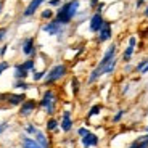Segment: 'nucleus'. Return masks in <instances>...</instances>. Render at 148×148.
Masks as SVG:
<instances>
[{"label":"nucleus","mask_w":148,"mask_h":148,"mask_svg":"<svg viewBox=\"0 0 148 148\" xmlns=\"http://www.w3.org/2000/svg\"><path fill=\"white\" fill-rule=\"evenodd\" d=\"M79 7H81V2L79 0H68L66 3H63L58 8V11H56V15L53 19H56L60 24L66 26V24H69L76 18V15H77V11H79Z\"/></svg>","instance_id":"f257e3e1"},{"label":"nucleus","mask_w":148,"mask_h":148,"mask_svg":"<svg viewBox=\"0 0 148 148\" xmlns=\"http://www.w3.org/2000/svg\"><path fill=\"white\" fill-rule=\"evenodd\" d=\"M114 58H116V45L113 44V45H110V47L106 48V52H105L103 58L100 60V63L97 64L95 69L90 73V76H89V79H87V82H89V84H93V82H97L98 79L101 77V76H105V71H106L108 64H110Z\"/></svg>","instance_id":"f03ea898"},{"label":"nucleus","mask_w":148,"mask_h":148,"mask_svg":"<svg viewBox=\"0 0 148 148\" xmlns=\"http://www.w3.org/2000/svg\"><path fill=\"white\" fill-rule=\"evenodd\" d=\"M66 74H68V66L63 63H58L47 71V74H45V77H44V84L52 85V84H55V82H58L60 79H63Z\"/></svg>","instance_id":"7ed1b4c3"},{"label":"nucleus","mask_w":148,"mask_h":148,"mask_svg":"<svg viewBox=\"0 0 148 148\" xmlns=\"http://www.w3.org/2000/svg\"><path fill=\"white\" fill-rule=\"evenodd\" d=\"M39 106L44 108L48 116H53L55 114V110H56V93L50 89L45 90L42 98H40V101H39Z\"/></svg>","instance_id":"20e7f679"},{"label":"nucleus","mask_w":148,"mask_h":148,"mask_svg":"<svg viewBox=\"0 0 148 148\" xmlns=\"http://www.w3.org/2000/svg\"><path fill=\"white\" fill-rule=\"evenodd\" d=\"M36 68V61L32 58L26 60V61H23V63H18L15 64V79L16 81H26V77L29 76L31 71H34Z\"/></svg>","instance_id":"39448f33"},{"label":"nucleus","mask_w":148,"mask_h":148,"mask_svg":"<svg viewBox=\"0 0 148 148\" xmlns=\"http://www.w3.org/2000/svg\"><path fill=\"white\" fill-rule=\"evenodd\" d=\"M103 23H105L103 15L98 13V11H95V13L90 16V19H89V29H90V32L98 34V31L101 29V26H103Z\"/></svg>","instance_id":"423d86ee"},{"label":"nucleus","mask_w":148,"mask_h":148,"mask_svg":"<svg viewBox=\"0 0 148 148\" xmlns=\"http://www.w3.org/2000/svg\"><path fill=\"white\" fill-rule=\"evenodd\" d=\"M36 108H37V101L31 100V98H26V100L19 105V116L27 118V116H31L36 111Z\"/></svg>","instance_id":"0eeeda50"},{"label":"nucleus","mask_w":148,"mask_h":148,"mask_svg":"<svg viewBox=\"0 0 148 148\" xmlns=\"http://www.w3.org/2000/svg\"><path fill=\"white\" fill-rule=\"evenodd\" d=\"M63 29H64V26L63 24H60L56 19H52L50 23H47V24L42 27V31L47 32L48 36H60V34L63 32Z\"/></svg>","instance_id":"6e6552de"},{"label":"nucleus","mask_w":148,"mask_h":148,"mask_svg":"<svg viewBox=\"0 0 148 148\" xmlns=\"http://www.w3.org/2000/svg\"><path fill=\"white\" fill-rule=\"evenodd\" d=\"M81 143H82L84 148H93V147H97V145L100 143V138H98L97 134H93V132L89 130L84 137H81Z\"/></svg>","instance_id":"1a4fd4ad"},{"label":"nucleus","mask_w":148,"mask_h":148,"mask_svg":"<svg viewBox=\"0 0 148 148\" xmlns=\"http://www.w3.org/2000/svg\"><path fill=\"white\" fill-rule=\"evenodd\" d=\"M135 45H137V39H135V36H132L129 39V45L126 47V50L122 53V61L124 63H129L130 60H132L134 53H135Z\"/></svg>","instance_id":"9d476101"},{"label":"nucleus","mask_w":148,"mask_h":148,"mask_svg":"<svg viewBox=\"0 0 148 148\" xmlns=\"http://www.w3.org/2000/svg\"><path fill=\"white\" fill-rule=\"evenodd\" d=\"M21 52L26 56H32L36 53V40L34 37H26L21 44Z\"/></svg>","instance_id":"9b49d317"},{"label":"nucleus","mask_w":148,"mask_h":148,"mask_svg":"<svg viewBox=\"0 0 148 148\" xmlns=\"http://www.w3.org/2000/svg\"><path fill=\"white\" fill-rule=\"evenodd\" d=\"M113 37V29H111V23L105 21L101 29L98 31V42H108Z\"/></svg>","instance_id":"f8f14e48"},{"label":"nucleus","mask_w":148,"mask_h":148,"mask_svg":"<svg viewBox=\"0 0 148 148\" xmlns=\"http://www.w3.org/2000/svg\"><path fill=\"white\" fill-rule=\"evenodd\" d=\"M3 98H7V103L10 106H19L26 100V95L24 93H7V95H3Z\"/></svg>","instance_id":"ddd939ff"},{"label":"nucleus","mask_w":148,"mask_h":148,"mask_svg":"<svg viewBox=\"0 0 148 148\" xmlns=\"http://www.w3.org/2000/svg\"><path fill=\"white\" fill-rule=\"evenodd\" d=\"M44 2H47V0H31V3L27 5L26 8H24V11H23V16H24V18H29V16H32L34 13H36L39 8H40V5L44 3Z\"/></svg>","instance_id":"4468645a"},{"label":"nucleus","mask_w":148,"mask_h":148,"mask_svg":"<svg viewBox=\"0 0 148 148\" xmlns=\"http://www.w3.org/2000/svg\"><path fill=\"white\" fill-rule=\"evenodd\" d=\"M60 129L63 132H69L73 129V118H71L69 111H63V118H61V122H60Z\"/></svg>","instance_id":"2eb2a0df"},{"label":"nucleus","mask_w":148,"mask_h":148,"mask_svg":"<svg viewBox=\"0 0 148 148\" xmlns=\"http://www.w3.org/2000/svg\"><path fill=\"white\" fill-rule=\"evenodd\" d=\"M21 148H44L36 138L29 137V135H24L21 138Z\"/></svg>","instance_id":"dca6fc26"},{"label":"nucleus","mask_w":148,"mask_h":148,"mask_svg":"<svg viewBox=\"0 0 148 148\" xmlns=\"http://www.w3.org/2000/svg\"><path fill=\"white\" fill-rule=\"evenodd\" d=\"M58 127H60V122L56 121L53 116H50V119L47 121V130H48V132H56Z\"/></svg>","instance_id":"f3484780"},{"label":"nucleus","mask_w":148,"mask_h":148,"mask_svg":"<svg viewBox=\"0 0 148 148\" xmlns=\"http://www.w3.org/2000/svg\"><path fill=\"white\" fill-rule=\"evenodd\" d=\"M135 69H137L140 74H147L148 73V58L142 60L140 63L137 64V68H135Z\"/></svg>","instance_id":"a211bd4d"},{"label":"nucleus","mask_w":148,"mask_h":148,"mask_svg":"<svg viewBox=\"0 0 148 148\" xmlns=\"http://www.w3.org/2000/svg\"><path fill=\"white\" fill-rule=\"evenodd\" d=\"M40 18H42V19H50V21H52V19L55 18V11L50 10V8H48V10H44V11L40 13Z\"/></svg>","instance_id":"6ab92c4d"},{"label":"nucleus","mask_w":148,"mask_h":148,"mask_svg":"<svg viewBox=\"0 0 148 148\" xmlns=\"http://www.w3.org/2000/svg\"><path fill=\"white\" fill-rule=\"evenodd\" d=\"M100 111H101V106H100V105H93V106L89 110V113H87V116H89V118H93V116L100 114Z\"/></svg>","instance_id":"aec40b11"},{"label":"nucleus","mask_w":148,"mask_h":148,"mask_svg":"<svg viewBox=\"0 0 148 148\" xmlns=\"http://www.w3.org/2000/svg\"><path fill=\"white\" fill-rule=\"evenodd\" d=\"M45 74H47V71H34V76H32L34 82L44 81V77H45Z\"/></svg>","instance_id":"412c9836"},{"label":"nucleus","mask_w":148,"mask_h":148,"mask_svg":"<svg viewBox=\"0 0 148 148\" xmlns=\"http://www.w3.org/2000/svg\"><path fill=\"white\" fill-rule=\"evenodd\" d=\"M24 132H26L27 135H32V137H34V134L37 132V127L29 122V124H26V126H24Z\"/></svg>","instance_id":"4be33fe9"},{"label":"nucleus","mask_w":148,"mask_h":148,"mask_svg":"<svg viewBox=\"0 0 148 148\" xmlns=\"http://www.w3.org/2000/svg\"><path fill=\"white\" fill-rule=\"evenodd\" d=\"M13 87H16V89H21V90H27V89H31V85L27 84L26 81H16Z\"/></svg>","instance_id":"5701e85b"},{"label":"nucleus","mask_w":148,"mask_h":148,"mask_svg":"<svg viewBox=\"0 0 148 148\" xmlns=\"http://www.w3.org/2000/svg\"><path fill=\"white\" fill-rule=\"evenodd\" d=\"M124 114H126V111H124V110L118 111V113H116V114L113 116V122H119L122 118H124Z\"/></svg>","instance_id":"b1692460"},{"label":"nucleus","mask_w":148,"mask_h":148,"mask_svg":"<svg viewBox=\"0 0 148 148\" xmlns=\"http://www.w3.org/2000/svg\"><path fill=\"white\" fill-rule=\"evenodd\" d=\"M73 93L74 95H77L79 93V81H77V77H73Z\"/></svg>","instance_id":"393cba45"},{"label":"nucleus","mask_w":148,"mask_h":148,"mask_svg":"<svg viewBox=\"0 0 148 148\" xmlns=\"http://www.w3.org/2000/svg\"><path fill=\"white\" fill-rule=\"evenodd\" d=\"M8 68H10V64H8L7 61H0V76H2V74H3Z\"/></svg>","instance_id":"a878e982"},{"label":"nucleus","mask_w":148,"mask_h":148,"mask_svg":"<svg viewBox=\"0 0 148 148\" xmlns=\"http://www.w3.org/2000/svg\"><path fill=\"white\" fill-rule=\"evenodd\" d=\"M48 5H50V7H56V8H60L61 7V0H48Z\"/></svg>","instance_id":"bb28decb"},{"label":"nucleus","mask_w":148,"mask_h":148,"mask_svg":"<svg viewBox=\"0 0 148 148\" xmlns=\"http://www.w3.org/2000/svg\"><path fill=\"white\" fill-rule=\"evenodd\" d=\"M87 132H89V129H87V127H79V129H77V135H79V137H84Z\"/></svg>","instance_id":"cd10ccee"},{"label":"nucleus","mask_w":148,"mask_h":148,"mask_svg":"<svg viewBox=\"0 0 148 148\" xmlns=\"http://www.w3.org/2000/svg\"><path fill=\"white\" fill-rule=\"evenodd\" d=\"M7 37V27H0V42Z\"/></svg>","instance_id":"c85d7f7f"},{"label":"nucleus","mask_w":148,"mask_h":148,"mask_svg":"<svg viewBox=\"0 0 148 148\" xmlns=\"http://www.w3.org/2000/svg\"><path fill=\"white\" fill-rule=\"evenodd\" d=\"M127 148H140V140L137 138V140H135V142H132V143H130Z\"/></svg>","instance_id":"c756f323"},{"label":"nucleus","mask_w":148,"mask_h":148,"mask_svg":"<svg viewBox=\"0 0 148 148\" xmlns=\"http://www.w3.org/2000/svg\"><path fill=\"white\" fill-rule=\"evenodd\" d=\"M7 129H8V122H2L0 124V134H3Z\"/></svg>","instance_id":"7c9ffc66"},{"label":"nucleus","mask_w":148,"mask_h":148,"mask_svg":"<svg viewBox=\"0 0 148 148\" xmlns=\"http://www.w3.org/2000/svg\"><path fill=\"white\" fill-rule=\"evenodd\" d=\"M7 45H2V48H0V56H5V53H7Z\"/></svg>","instance_id":"2f4dec72"},{"label":"nucleus","mask_w":148,"mask_h":148,"mask_svg":"<svg viewBox=\"0 0 148 148\" xmlns=\"http://www.w3.org/2000/svg\"><path fill=\"white\" fill-rule=\"evenodd\" d=\"M145 2H147V0H137V3H135V7H137V8H140L142 5L145 3Z\"/></svg>","instance_id":"473e14b6"},{"label":"nucleus","mask_w":148,"mask_h":148,"mask_svg":"<svg viewBox=\"0 0 148 148\" xmlns=\"http://www.w3.org/2000/svg\"><path fill=\"white\" fill-rule=\"evenodd\" d=\"M143 16H147V18H148V5L145 7V10H143Z\"/></svg>","instance_id":"72a5a7b5"},{"label":"nucleus","mask_w":148,"mask_h":148,"mask_svg":"<svg viewBox=\"0 0 148 148\" xmlns=\"http://www.w3.org/2000/svg\"><path fill=\"white\" fill-rule=\"evenodd\" d=\"M2 8H3V2L0 0V13H2Z\"/></svg>","instance_id":"f704fd0d"},{"label":"nucleus","mask_w":148,"mask_h":148,"mask_svg":"<svg viewBox=\"0 0 148 148\" xmlns=\"http://www.w3.org/2000/svg\"><path fill=\"white\" fill-rule=\"evenodd\" d=\"M147 132H148V126H147Z\"/></svg>","instance_id":"c9c22d12"}]
</instances>
